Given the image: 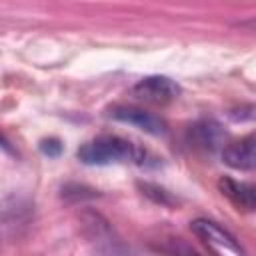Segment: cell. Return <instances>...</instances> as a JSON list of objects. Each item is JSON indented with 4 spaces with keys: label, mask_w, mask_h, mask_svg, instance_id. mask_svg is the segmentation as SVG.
Wrapping results in <instances>:
<instances>
[{
    "label": "cell",
    "mask_w": 256,
    "mask_h": 256,
    "mask_svg": "<svg viewBox=\"0 0 256 256\" xmlns=\"http://www.w3.org/2000/svg\"><path fill=\"white\" fill-rule=\"evenodd\" d=\"M146 152L120 136H98L80 146L78 158L90 166H106L120 162H136L142 164Z\"/></svg>",
    "instance_id": "cell-1"
},
{
    "label": "cell",
    "mask_w": 256,
    "mask_h": 256,
    "mask_svg": "<svg viewBox=\"0 0 256 256\" xmlns=\"http://www.w3.org/2000/svg\"><path fill=\"white\" fill-rule=\"evenodd\" d=\"M190 228L212 252L224 254V256H242V248L234 240V236L228 234L224 228H220L216 222L198 218V220H194L190 224Z\"/></svg>",
    "instance_id": "cell-2"
},
{
    "label": "cell",
    "mask_w": 256,
    "mask_h": 256,
    "mask_svg": "<svg viewBox=\"0 0 256 256\" xmlns=\"http://www.w3.org/2000/svg\"><path fill=\"white\" fill-rule=\"evenodd\" d=\"M222 158L224 162L230 166V168H236V170H252L254 164H256V154H254V136H246V138H240L238 142H232L224 148L222 152Z\"/></svg>",
    "instance_id": "cell-5"
},
{
    "label": "cell",
    "mask_w": 256,
    "mask_h": 256,
    "mask_svg": "<svg viewBox=\"0 0 256 256\" xmlns=\"http://www.w3.org/2000/svg\"><path fill=\"white\" fill-rule=\"evenodd\" d=\"M60 150H62V144L58 140H44L42 142V152L48 156H58Z\"/></svg>",
    "instance_id": "cell-7"
},
{
    "label": "cell",
    "mask_w": 256,
    "mask_h": 256,
    "mask_svg": "<svg viewBox=\"0 0 256 256\" xmlns=\"http://www.w3.org/2000/svg\"><path fill=\"white\" fill-rule=\"evenodd\" d=\"M220 190L234 206H238L242 210H252L254 204H256L254 188L246 182H236L232 178H222L220 180Z\"/></svg>",
    "instance_id": "cell-6"
},
{
    "label": "cell",
    "mask_w": 256,
    "mask_h": 256,
    "mask_svg": "<svg viewBox=\"0 0 256 256\" xmlns=\"http://www.w3.org/2000/svg\"><path fill=\"white\" fill-rule=\"evenodd\" d=\"M0 148H2V150H6V152H10V146H8V142H6L2 136H0Z\"/></svg>",
    "instance_id": "cell-8"
},
{
    "label": "cell",
    "mask_w": 256,
    "mask_h": 256,
    "mask_svg": "<svg viewBox=\"0 0 256 256\" xmlns=\"http://www.w3.org/2000/svg\"><path fill=\"white\" fill-rule=\"evenodd\" d=\"M112 118L120 120V122H126V124H132L148 134H154V136H162L166 134V122L160 118V116H154L152 112H146L142 108H134V106H116L112 108L110 112Z\"/></svg>",
    "instance_id": "cell-4"
},
{
    "label": "cell",
    "mask_w": 256,
    "mask_h": 256,
    "mask_svg": "<svg viewBox=\"0 0 256 256\" xmlns=\"http://www.w3.org/2000/svg\"><path fill=\"white\" fill-rule=\"evenodd\" d=\"M132 94L148 104H168L178 98L180 88L174 80L166 76H148L132 88Z\"/></svg>",
    "instance_id": "cell-3"
}]
</instances>
